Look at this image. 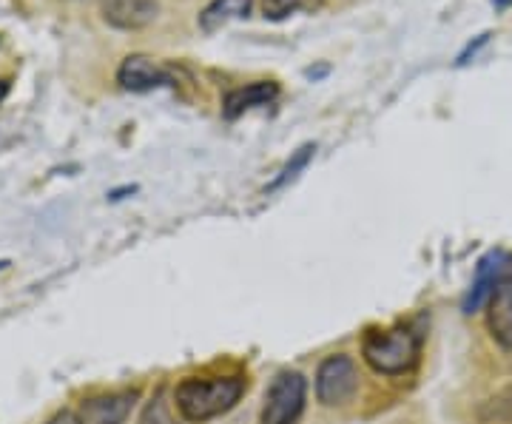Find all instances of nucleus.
<instances>
[{
  "label": "nucleus",
  "mask_w": 512,
  "mask_h": 424,
  "mask_svg": "<svg viewBox=\"0 0 512 424\" xmlns=\"http://www.w3.org/2000/svg\"><path fill=\"white\" fill-rule=\"evenodd\" d=\"M248 390L242 373L225 376H185L174 385L171 402L177 416L188 424H205L231 413Z\"/></svg>",
  "instance_id": "obj_1"
},
{
  "label": "nucleus",
  "mask_w": 512,
  "mask_h": 424,
  "mask_svg": "<svg viewBox=\"0 0 512 424\" xmlns=\"http://www.w3.org/2000/svg\"><path fill=\"white\" fill-rule=\"evenodd\" d=\"M362 359L379 376H407L421 359V333L413 325L370 328L362 336Z\"/></svg>",
  "instance_id": "obj_2"
},
{
  "label": "nucleus",
  "mask_w": 512,
  "mask_h": 424,
  "mask_svg": "<svg viewBox=\"0 0 512 424\" xmlns=\"http://www.w3.org/2000/svg\"><path fill=\"white\" fill-rule=\"evenodd\" d=\"M308 405V379L299 370H279L265 390L259 424H299Z\"/></svg>",
  "instance_id": "obj_3"
},
{
  "label": "nucleus",
  "mask_w": 512,
  "mask_h": 424,
  "mask_svg": "<svg viewBox=\"0 0 512 424\" xmlns=\"http://www.w3.org/2000/svg\"><path fill=\"white\" fill-rule=\"evenodd\" d=\"M316 402L322 407H342L359 390V365L350 353H330L316 368Z\"/></svg>",
  "instance_id": "obj_4"
},
{
  "label": "nucleus",
  "mask_w": 512,
  "mask_h": 424,
  "mask_svg": "<svg viewBox=\"0 0 512 424\" xmlns=\"http://www.w3.org/2000/svg\"><path fill=\"white\" fill-rule=\"evenodd\" d=\"M140 402V390H109L97 393L80 402V419L83 424H126L131 419V410Z\"/></svg>",
  "instance_id": "obj_5"
},
{
  "label": "nucleus",
  "mask_w": 512,
  "mask_h": 424,
  "mask_svg": "<svg viewBox=\"0 0 512 424\" xmlns=\"http://www.w3.org/2000/svg\"><path fill=\"white\" fill-rule=\"evenodd\" d=\"M117 83L126 92H154V89H165V86H177V77L171 69L160 66L151 57L131 55L123 60V66L117 72Z\"/></svg>",
  "instance_id": "obj_6"
},
{
  "label": "nucleus",
  "mask_w": 512,
  "mask_h": 424,
  "mask_svg": "<svg viewBox=\"0 0 512 424\" xmlns=\"http://www.w3.org/2000/svg\"><path fill=\"white\" fill-rule=\"evenodd\" d=\"M487 331L498 348L512 351V257L504 277L498 279L493 296L487 302Z\"/></svg>",
  "instance_id": "obj_7"
},
{
  "label": "nucleus",
  "mask_w": 512,
  "mask_h": 424,
  "mask_svg": "<svg viewBox=\"0 0 512 424\" xmlns=\"http://www.w3.org/2000/svg\"><path fill=\"white\" fill-rule=\"evenodd\" d=\"M507 262H510V254H507V251H490L487 257H481V262H478L476 268V279H473L470 291H467L464 302H461L464 314H476L481 305L490 302L498 279L504 277V271H507Z\"/></svg>",
  "instance_id": "obj_8"
},
{
  "label": "nucleus",
  "mask_w": 512,
  "mask_h": 424,
  "mask_svg": "<svg viewBox=\"0 0 512 424\" xmlns=\"http://www.w3.org/2000/svg\"><path fill=\"white\" fill-rule=\"evenodd\" d=\"M100 9L117 29H146L160 15V0H100Z\"/></svg>",
  "instance_id": "obj_9"
},
{
  "label": "nucleus",
  "mask_w": 512,
  "mask_h": 424,
  "mask_svg": "<svg viewBox=\"0 0 512 424\" xmlns=\"http://www.w3.org/2000/svg\"><path fill=\"white\" fill-rule=\"evenodd\" d=\"M276 94H279V86L274 80H259V83H248L242 89H234V92L225 94L222 100V114L228 120H237L239 114H245L248 109H259V106H268L274 103Z\"/></svg>",
  "instance_id": "obj_10"
},
{
  "label": "nucleus",
  "mask_w": 512,
  "mask_h": 424,
  "mask_svg": "<svg viewBox=\"0 0 512 424\" xmlns=\"http://www.w3.org/2000/svg\"><path fill=\"white\" fill-rule=\"evenodd\" d=\"M251 15V0H211L200 15V29L205 35H214L231 20H242Z\"/></svg>",
  "instance_id": "obj_11"
},
{
  "label": "nucleus",
  "mask_w": 512,
  "mask_h": 424,
  "mask_svg": "<svg viewBox=\"0 0 512 424\" xmlns=\"http://www.w3.org/2000/svg\"><path fill=\"white\" fill-rule=\"evenodd\" d=\"M476 416L481 424H512V385L493 393L487 402H481Z\"/></svg>",
  "instance_id": "obj_12"
},
{
  "label": "nucleus",
  "mask_w": 512,
  "mask_h": 424,
  "mask_svg": "<svg viewBox=\"0 0 512 424\" xmlns=\"http://www.w3.org/2000/svg\"><path fill=\"white\" fill-rule=\"evenodd\" d=\"M325 0H262V12L268 20H285L296 12H313Z\"/></svg>",
  "instance_id": "obj_13"
},
{
  "label": "nucleus",
  "mask_w": 512,
  "mask_h": 424,
  "mask_svg": "<svg viewBox=\"0 0 512 424\" xmlns=\"http://www.w3.org/2000/svg\"><path fill=\"white\" fill-rule=\"evenodd\" d=\"M171 407H174V402H168L163 390H157V393L151 396V402L146 405V410H143L140 424H188V422H177V419H174V413H171Z\"/></svg>",
  "instance_id": "obj_14"
},
{
  "label": "nucleus",
  "mask_w": 512,
  "mask_h": 424,
  "mask_svg": "<svg viewBox=\"0 0 512 424\" xmlns=\"http://www.w3.org/2000/svg\"><path fill=\"white\" fill-rule=\"evenodd\" d=\"M313 151H316V146H311V143H308V146L299 148V151L293 154L291 160H288V166L279 171V177H276L274 183L268 185V188H271V191H276V188H282V185H285V183H291L293 177H296V174H299L302 168L308 166V163H311Z\"/></svg>",
  "instance_id": "obj_15"
},
{
  "label": "nucleus",
  "mask_w": 512,
  "mask_h": 424,
  "mask_svg": "<svg viewBox=\"0 0 512 424\" xmlns=\"http://www.w3.org/2000/svg\"><path fill=\"white\" fill-rule=\"evenodd\" d=\"M46 424H83V419H80V413H74V410H57L55 416Z\"/></svg>",
  "instance_id": "obj_16"
},
{
  "label": "nucleus",
  "mask_w": 512,
  "mask_h": 424,
  "mask_svg": "<svg viewBox=\"0 0 512 424\" xmlns=\"http://www.w3.org/2000/svg\"><path fill=\"white\" fill-rule=\"evenodd\" d=\"M6 94H9V80H0V100H3Z\"/></svg>",
  "instance_id": "obj_17"
}]
</instances>
